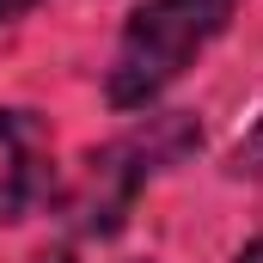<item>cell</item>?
<instances>
[{
    "mask_svg": "<svg viewBox=\"0 0 263 263\" xmlns=\"http://www.w3.org/2000/svg\"><path fill=\"white\" fill-rule=\"evenodd\" d=\"M227 18H233V0H147L117 43V62H110V80H104L110 104L117 110L153 104L227 31Z\"/></svg>",
    "mask_w": 263,
    "mask_h": 263,
    "instance_id": "cell-1",
    "label": "cell"
},
{
    "mask_svg": "<svg viewBox=\"0 0 263 263\" xmlns=\"http://www.w3.org/2000/svg\"><path fill=\"white\" fill-rule=\"evenodd\" d=\"M25 6H37V0H0V25H6V18H18Z\"/></svg>",
    "mask_w": 263,
    "mask_h": 263,
    "instance_id": "cell-3",
    "label": "cell"
},
{
    "mask_svg": "<svg viewBox=\"0 0 263 263\" xmlns=\"http://www.w3.org/2000/svg\"><path fill=\"white\" fill-rule=\"evenodd\" d=\"M239 263H263V239H257V245H251V251H245Z\"/></svg>",
    "mask_w": 263,
    "mask_h": 263,
    "instance_id": "cell-4",
    "label": "cell"
},
{
    "mask_svg": "<svg viewBox=\"0 0 263 263\" xmlns=\"http://www.w3.org/2000/svg\"><path fill=\"white\" fill-rule=\"evenodd\" d=\"M43 184V129L31 110H0V220H18Z\"/></svg>",
    "mask_w": 263,
    "mask_h": 263,
    "instance_id": "cell-2",
    "label": "cell"
}]
</instances>
